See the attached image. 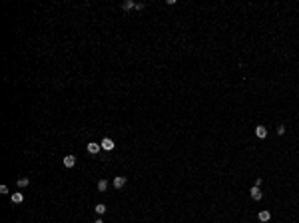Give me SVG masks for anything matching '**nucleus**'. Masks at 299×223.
<instances>
[{
  "label": "nucleus",
  "mask_w": 299,
  "mask_h": 223,
  "mask_svg": "<svg viewBox=\"0 0 299 223\" xmlns=\"http://www.w3.org/2000/svg\"><path fill=\"white\" fill-rule=\"evenodd\" d=\"M277 133H279V136H283V133H285V128H283V125H277Z\"/></svg>",
  "instance_id": "13"
},
{
  "label": "nucleus",
  "mask_w": 299,
  "mask_h": 223,
  "mask_svg": "<svg viewBox=\"0 0 299 223\" xmlns=\"http://www.w3.org/2000/svg\"><path fill=\"white\" fill-rule=\"evenodd\" d=\"M96 213H98V215H104V213H106V205L98 203V205H96Z\"/></svg>",
  "instance_id": "10"
},
{
  "label": "nucleus",
  "mask_w": 299,
  "mask_h": 223,
  "mask_svg": "<svg viewBox=\"0 0 299 223\" xmlns=\"http://www.w3.org/2000/svg\"><path fill=\"white\" fill-rule=\"evenodd\" d=\"M74 163H76V157H74V155H66V157H64V165L66 167H74Z\"/></svg>",
  "instance_id": "5"
},
{
  "label": "nucleus",
  "mask_w": 299,
  "mask_h": 223,
  "mask_svg": "<svg viewBox=\"0 0 299 223\" xmlns=\"http://www.w3.org/2000/svg\"><path fill=\"white\" fill-rule=\"evenodd\" d=\"M251 197H253L255 201H259V199H261V189H259V187H251Z\"/></svg>",
  "instance_id": "6"
},
{
  "label": "nucleus",
  "mask_w": 299,
  "mask_h": 223,
  "mask_svg": "<svg viewBox=\"0 0 299 223\" xmlns=\"http://www.w3.org/2000/svg\"><path fill=\"white\" fill-rule=\"evenodd\" d=\"M100 149H102V145H100V144H94V141H92V144H88V151H90V153H98Z\"/></svg>",
  "instance_id": "4"
},
{
  "label": "nucleus",
  "mask_w": 299,
  "mask_h": 223,
  "mask_svg": "<svg viewBox=\"0 0 299 223\" xmlns=\"http://www.w3.org/2000/svg\"><path fill=\"white\" fill-rule=\"evenodd\" d=\"M124 185H126V177H122V175H118V177L114 179V187H116V189H122Z\"/></svg>",
  "instance_id": "2"
},
{
  "label": "nucleus",
  "mask_w": 299,
  "mask_h": 223,
  "mask_svg": "<svg viewBox=\"0 0 299 223\" xmlns=\"http://www.w3.org/2000/svg\"><path fill=\"white\" fill-rule=\"evenodd\" d=\"M261 183H263V179H261V177H257V179H255V187H259Z\"/></svg>",
  "instance_id": "14"
},
{
  "label": "nucleus",
  "mask_w": 299,
  "mask_h": 223,
  "mask_svg": "<svg viewBox=\"0 0 299 223\" xmlns=\"http://www.w3.org/2000/svg\"><path fill=\"white\" fill-rule=\"evenodd\" d=\"M106 187H108V181H106V179H100V181H98V189H100V191H106Z\"/></svg>",
  "instance_id": "11"
},
{
  "label": "nucleus",
  "mask_w": 299,
  "mask_h": 223,
  "mask_svg": "<svg viewBox=\"0 0 299 223\" xmlns=\"http://www.w3.org/2000/svg\"><path fill=\"white\" fill-rule=\"evenodd\" d=\"M255 136L261 137V140L267 136V129H265V125H257V128H255Z\"/></svg>",
  "instance_id": "3"
},
{
  "label": "nucleus",
  "mask_w": 299,
  "mask_h": 223,
  "mask_svg": "<svg viewBox=\"0 0 299 223\" xmlns=\"http://www.w3.org/2000/svg\"><path fill=\"white\" fill-rule=\"evenodd\" d=\"M28 183H30V179H28V177H20L18 179V187H26Z\"/></svg>",
  "instance_id": "12"
},
{
  "label": "nucleus",
  "mask_w": 299,
  "mask_h": 223,
  "mask_svg": "<svg viewBox=\"0 0 299 223\" xmlns=\"http://www.w3.org/2000/svg\"><path fill=\"white\" fill-rule=\"evenodd\" d=\"M122 8H124V10H132V8H136V2H132V0H126Z\"/></svg>",
  "instance_id": "9"
},
{
  "label": "nucleus",
  "mask_w": 299,
  "mask_h": 223,
  "mask_svg": "<svg viewBox=\"0 0 299 223\" xmlns=\"http://www.w3.org/2000/svg\"><path fill=\"white\" fill-rule=\"evenodd\" d=\"M269 219H271V213H269V211H259V221L267 223Z\"/></svg>",
  "instance_id": "7"
},
{
  "label": "nucleus",
  "mask_w": 299,
  "mask_h": 223,
  "mask_svg": "<svg viewBox=\"0 0 299 223\" xmlns=\"http://www.w3.org/2000/svg\"><path fill=\"white\" fill-rule=\"evenodd\" d=\"M22 199H24V195H22L20 191L12 193V201H14V203H22Z\"/></svg>",
  "instance_id": "8"
},
{
  "label": "nucleus",
  "mask_w": 299,
  "mask_h": 223,
  "mask_svg": "<svg viewBox=\"0 0 299 223\" xmlns=\"http://www.w3.org/2000/svg\"><path fill=\"white\" fill-rule=\"evenodd\" d=\"M100 145H102V149H106V151H112L114 148H116L114 140H110V137H104V140L100 141Z\"/></svg>",
  "instance_id": "1"
},
{
  "label": "nucleus",
  "mask_w": 299,
  "mask_h": 223,
  "mask_svg": "<svg viewBox=\"0 0 299 223\" xmlns=\"http://www.w3.org/2000/svg\"><path fill=\"white\" fill-rule=\"evenodd\" d=\"M0 193H8V187L6 185H0Z\"/></svg>",
  "instance_id": "15"
},
{
  "label": "nucleus",
  "mask_w": 299,
  "mask_h": 223,
  "mask_svg": "<svg viewBox=\"0 0 299 223\" xmlns=\"http://www.w3.org/2000/svg\"><path fill=\"white\" fill-rule=\"evenodd\" d=\"M94 223H104V221H102V219H96V221H94Z\"/></svg>",
  "instance_id": "16"
}]
</instances>
